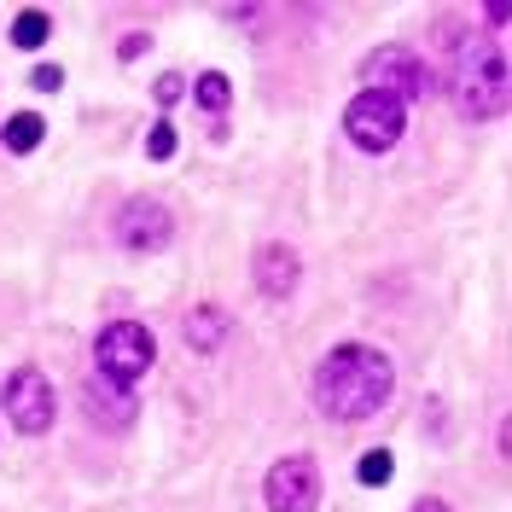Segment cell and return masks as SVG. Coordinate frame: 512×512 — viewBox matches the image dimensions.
<instances>
[{
    "label": "cell",
    "instance_id": "6da1fadb",
    "mask_svg": "<svg viewBox=\"0 0 512 512\" xmlns=\"http://www.w3.org/2000/svg\"><path fill=\"white\" fill-rule=\"evenodd\" d=\"M309 390H315V408L326 419L361 425V419H373L384 402H390L396 367H390V355L373 350V344H338L332 355H320Z\"/></svg>",
    "mask_w": 512,
    "mask_h": 512
},
{
    "label": "cell",
    "instance_id": "7a4b0ae2",
    "mask_svg": "<svg viewBox=\"0 0 512 512\" xmlns=\"http://www.w3.org/2000/svg\"><path fill=\"white\" fill-rule=\"evenodd\" d=\"M454 94H460V111L466 117H495L507 105V47L483 41V47H466L460 53V70H454Z\"/></svg>",
    "mask_w": 512,
    "mask_h": 512
},
{
    "label": "cell",
    "instance_id": "3957f363",
    "mask_svg": "<svg viewBox=\"0 0 512 512\" xmlns=\"http://www.w3.org/2000/svg\"><path fill=\"white\" fill-rule=\"evenodd\" d=\"M152 332L140 326V320H111V326H99L94 338V361H99V379L128 390V384H140V373H152Z\"/></svg>",
    "mask_w": 512,
    "mask_h": 512
},
{
    "label": "cell",
    "instance_id": "277c9868",
    "mask_svg": "<svg viewBox=\"0 0 512 512\" xmlns=\"http://www.w3.org/2000/svg\"><path fill=\"white\" fill-rule=\"evenodd\" d=\"M402 128H408V111L390 94H373V88H361L350 99V111H344V134H350L361 152H390L402 140Z\"/></svg>",
    "mask_w": 512,
    "mask_h": 512
},
{
    "label": "cell",
    "instance_id": "5b68a950",
    "mask_svg": "<svg viewBox=\"0 0 512 512\" xmlns=\"http://www.w3.org/2000/svg\"><path fill=\"white\" fill-rule=\"evenodd\" d=\"M361 76H367V88H373V94H390L396 105L425 99V88H431V70L419 64L414 47H379L373 59L361 64Z\"/></svg>",
    "mask_w": 512,
    "mask_h": 512
},
{
    "label": "cell",
    "instance_id": "8992f818",
    "mask_svg": "<svg viewBox=\"0 0 512 512\" xmlns=\"http://www.w3.org/2000/svg\"><path fill=\"white\" fill-rule=\"evenodd\" d=\"M0 408H6V419L24 437H41L53 425V384H47V373L41 367H18L12 379L0 384Z\"/></svg>",
    "mask_w": 512,
    "mask_h": 512
},
{
    "label": "cell",
    "instance_id": "52a82bcc",
    "mask_svg": "<svg viewBox=\"0 0 512 512\" xmlns=\"http://www.w3.org/2000/svg\"><path fill=\"white\" fill-rule=\"evenodd\" d=\"M262 495H268V512H315L320 501V472L309 454H286V460H274L268 466V483H262Z\"/></svg>",
    "mask_w": 512,
    "mask_h": 512
},
{
    "label": "cell",
    "instance_id": "ba28073f",
    "mask_svg": "<svg viewBox=\"0 0 512 512\" xmlns=\"http://www.w3.org/2000/svg\"><path fill=\"white\" fill-rule=\"evenodd\" d=\"M117 239H123V251L152 256L175 239V216L163 210L158 198H128L123 210H117Z\"/></svg>",
    "mask_w": 512,
    "mask_h": 512
},
{
    "label": "cell",
    "instance_id": "9c48e42d",
    "mask_svg": "<svg viewBox=\"0 0 512 512\" xmlns=\"http://www.w3.org/2000/svg\"><path fill=\"white\" fill-rule=\"evenodd\" d=\"M297 274H303V262H297V251H291V245L268 239V245L256 251V286H262V297H291Z\"/></svg>",
    "mask_w": 512,
    "mask_h": 512
},
{
    "label": "cell",
    "instance_id": "30bf717a",
    "mask_svg": "<svg viewBox=\"0 0 512 512\" xmlns=\"http://www.w3.org/2000/svg\"><path fill=\"white\" fill-rule=\"evenodd\" d=\"M187 344L192 350H204V355L227 344V315L216 309V303H204V309H192L187 315Z\"/></svg>",
    "mask_w": 512,
    "mask_h": 512
},
{
    "label": "cell",
    "instance_id": "8fae6325",
    "mask_svg": "<svg viewBox=\"0 0 512 512\" xmlns=\"http://www.w3.org/2000/svg\"><path fill=\"white\" fill-rule=\"evenodd\" d=\"M41 134H47V123H41L35 111H18V117H6V123H0V146L24 158V152H35V146H41Z\"/></svg>",
    "mask_w": 512,
    "mask_h": 512
},
{
    "label": "cell",
    "instance_id": "7c38bea8",
    "mask_svg": "<svg viewBox=\"0 0 512 512\" xmlns=\"http://www.w3.org/2000/svg\"><path fill=\"white\" fill-rule=\"evenodd\" d=\"M47 30H53L47 12H18V18H12V47H41Z\"/></svg>",
    "mask_w": 512,
    "mask_h": 512
},
{
    "label": "cell",
    "instance_id": "4fadbf2b",
    "mask_svg": "<svg viewBox=\"0 0 512 512\" xmlns=\"http://www.w3.org/2000/svg\"><path fill=\"white\" fill-rule=\"evenodd\" d=\"M192 94H198V105H204V111H227V99H233V82H227L222 70H204Z\"/></svg>",
    "mask_w": 512,
    "mask_h": 512
},
{
    "label": "cell",
    "instance_id": "5bb4252c",
    "mask_svg": "<svg viewBox=\"0 0 512 512\" xmlns=\"http://www.w3.org/2000/svg\"><path fill=\"white\" fill-rule=\"evenodd\" d=\"M390 472H396L390 448H373V454H361V483H390Z\"/></svg>",
    "mask_w": 512,
    "mask_h": 512
},
{
    "label": "cell",
    "instance_id": "9a60e30c",
    "mask_svg": "<svg viewBox=\"0 0 512 512\" xmlns=\"http://www.w3.org/2000/svg\"><path fill=\"white\" fill-rule=\"evenodd\" d=\"M146 152H152V158H175V128H169V123H158V128H152V134H146Z\"/></svg>",
    "mask_w": 512,
    "mask_h": 512
},
{
    "label": "cell",
    "instance_id": "2e32d148",
    "mask_svg": "<svg viewBox=\"0 0 512 512\" xmlns=\"http://www.w3.org/2000/svg\"><path fill=\"white\" fill-rule=\"evenodd\" d=\"M181 94H187V82H181L175 70H169V76H158V105H175Z\"/></svg>",
    "mask_w": 512,
    "mask_h": 512
},
{
    "label": "cell",
    "instance_id": "e0dca14e",
    "mask_svg": "<svg viewBox=\"0 0 512 512\" xmlns=\"http://www.w3.org/2000/svg\"><path fill=\"white\" fill-rule=\"evenodd\" d=\"M35 88H41V94L64 88V70H59V64H41V70H35Z\"/></svg>",
    "mask_w": 512,
    "mask_h": 512
},
{
    "label": "cell",
    "instance_id": "ac0fdd59",
    "mask_svg": "<svg viewBox=\"0 0 512 512\" xmlns=\"http://www.w3.org/2000/svg\"><path fill=\"white\" fill-rule=\"evenodd\" d=\"M414 512H448V507H443V501H419Z\"/></svg>",
    "mask_w": 512,
    "mask_h": 512
}]
</instances>
